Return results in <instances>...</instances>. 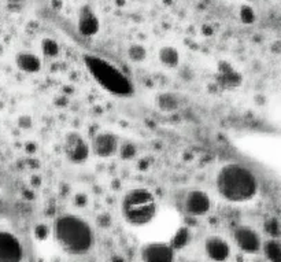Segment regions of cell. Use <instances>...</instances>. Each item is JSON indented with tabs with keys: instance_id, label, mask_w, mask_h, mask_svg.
I'll use <instances>...</instances> for the list:
<instances>
[{
	"instance_id": "cell-1",
	"label": "cell",
	"mask_w": 281,
	"mask_h": 262,
	"mask_svg": "<svg viewBox=\"0 0 281 262\" xmlns=\"http://www.w3.org/2000/svg\"><path fill=\"white\" fill-rule=\"evenodd\" d=\"M217 188L219 195L229 202H246L255 196L258 180L243 165L229 164L218 172Z\"/></svg>"
},
{
	"instance_id": "cell-2",
	"label": "cell",
	"mask_w": 281,
	"mask_h": 262,
	"mask_svg": "<svg viewBox=\"0 0 281 262\" xmlns=\"http://www.w3.org/2000/svg\"><path fill=\"white\" fill-rule=\"evenodd\" d=\"M58 243L70 254H85L94 244V232L90 224L78 216H59L54 225Z\"/></svg>"
},
{
	"instance_id": "cell-3",
	"label": "cell",
	"mask_w": 281,
	"mask_h": 262,
	"mask_svg": "<svg viewBox=\"0 0 281 262\" xmlns=\"http://www.w3.org/2000/svg\"><path fill=\"white\" fill-rule=\"evenodd\" d=\"M84 62L92 77L107 92L118 96H129L133 94V85L130 80L114 65L95 55H87L84 58Z\"/></svg>"
},
{
	"instance_id": "cell-4",
	"label": "cell",
	"mask_w": 281,
	"mask_h": 262,
	"mask_svg": "<svg viewBox=\"0 0 281 262\" xmlns=\"http://www.w3.org/2000/svg\"><path fill=\"white\" fill-rule=\"evenodd\" d=\"M156 199L146 188H133L122 199V214L126 223L132 225H146L156 214Z\"/></svg>"
},
{
	"instance_id": "cell-5",
	"label": "cell",
	"mask_w": 281,
	"mask_h": 262,
	"mask_svg": "<svg viewBox=\"0 0 281 262\" xmlns=\"http://www.w3.org/2000/svg\"><path fill=\"white\" fill-rule=\"evenodd\" d=\"M64 154L71 164H83L90 157V146L83 136L77 132H70L64 137Z\"/></svg>"
},
{
	"instance_id": "cell-6",
	"label": "cell",
	"mask_w": 281,
	"mask_h": 262,
	"mask_svg": "<svg viewBox=\"0 0 281 262\" xmlns=\"http://www.w3.org/2000/svg\"><path fill=\"white\" fill-rule=\"evenodd\" d=\"M233 239L239 246V249L247 253V254H254L258 253L261 249V237L256 233L255 230L250 227L242 225L237 227L233 232Z\"/></svg>"
},
{
	"instance_id": "cell-7",
	"label": "cell",
	"mask_w": 281,
	"mask_h": 262,
	"mask_svg": "<svg viewBox=\"0 0 281 262\" xmlns=\"http://www.w3.org/2000/svg\"><path fill=\"white\" fill-rule=\"evenodd\" d=\"M22 246L10 232H0V261L17 262L22 260Z\"/></svg>"
},
{
	"instance_id": "cell-8",
	"label": "cell",
	"mask_w": 281,
	"mask_h": 262,
	"mask_svg": "<svg viewBox=\"0 0 281 262\" xmlns=\"http://www.w3.org/2000/svg\"><path fill=\"white\" fill-rule=\"evenodd\" d=\"M184 207L188 214L200 217L209 213L211 207V200L205 191L200 190H192L187 194Z\"/></svg>"
},
{
	"instance_id": "cell-9",
	"label": "cell",
	"mask_w": 281,
	"mask_h": 262,
	"mask_svg": "<svg viewBox=\"0 0 281 262\" xmlns=\"http://www.w3.org/2000/svg\"><path fill=\"white\" fill-rule=\"evenodd\" d=\"M141 258L147 262H170L174 260V250L170 244L148 243L141 249Z\"/></svg>"
},
{
	"instance_id": "cell-10",
	"label": "cell",
	"mask_w": 281,
	"mask_h": 262,
	"mask_svg": "<svg viewBox=\"0 0 281 262\" xmlns=\"http://www.w3.org/2000/svg\"><path fill=\"white\" fill-rule=\"evenodd\" d=\"M99 29H100V22L92 7L88 4L81 7L78 13V32L85 37H92L99 32Z\"/></svg>"
},
{
	"instance_id": "cell-11",
	"label": "cell",
	"mask_w": 281,
	"mask_h": 262,
	"mask_svg": "<svg viewBox=\"0 0 281 262\" xmlns=\"http://www.w3.org/2000/svg\"><path fill=\"white\" fill-rule=\"evenodd\" d=\"M120 147L118 144V137L111 132H102L96 136L92 143L94 153L100 157V158H109L113 157L117 150Z\"/></svg>"
},
{
	"instance_id": "cell-12",
	"label": "cell",
	"mask_w": 281,
	"mask_h": 262,
	"mask_svg": "<svg viewBox=\"0 0 281 262\" xmlns=\"http://www.w3.org/2000/svg\"><path fill=\"white\" fill-rule=\"evenodd\" d=\"M206 253L213 261H225L230 254L229 244L222 237L210 236L206 239Z\"/></svg>"
},
{
	"instance_id": "cell-13",
	"label": "cell",
	"mask_w": 281,
	"mask_h": 262,
	"mask_svg": "<svg viewBox=\"0 0 281 262\" xmlns=\"http://www.w3.org/2000/svg\"><path fill=\"white\" fill-rule=\"evenodd\" d=\"M217 80L219 85L224 88H236L242 84V76L226 62L219 64Z\"/></svg>"
},
{
	"instance_id": "cell-14",
	"label": "cell",
	"mask_w": 281,
	"mask_h": 262,
	"mask_svg": "<svg viewBox=\"0 0 281 262\" xmlns=\"http://www.w3.org/2000/svg\"><path fill=\"white\" fill-rule=\"evenodd\" d=\"M15 64L19 70L25 73H37L41 69V61L32 52H19L15 58Z\"/></svg>"
},
{
	"instance_id": "cell-15",
	"label": "cell",
	"mask_w": 281,
	"mask_h": 262,
	"mask_svg": "<svg viewBox=\"0 0 281 262\" xmlns=\"http://www.w3.org/2000/svg\"><path fill=\"white\" fill-rule=\"evenodd\" d=\"M158 58H159L160 64L166 66L167 69H174L177 67L180 64V54L177 48H174L172 45H165L162 47L158 52Z\"/></svg>"
},
{
	"instance_id": "cell-16",
	"label": "cell",
	"mask_w": 281,
	"mask_h": 262,
	"mask_svg": "<svg viewBox=\"0 0 281 262\" xmlns=\"http://www.w3.org/2000/svg\"><path fill=\"white\" fill-rule=\"evenodd\" d=\"M263 253L269 261L281 262V244L279 242V237L270 239L263 244Z\"/></svg>"
},
{
	"instance_id": "cell-17",
	"label": "cell",
	"mask_w": 281,
	"mask_h": 262,
	"mask_svg": "<svg viewBox=\"0 0 281 262\" xmlns=\"http://www.w3.org/2000/svg\"><path fill=\"white\" fill-rule=\"evenodd\" d=\"M156 104L163 111H174V110L179 107V99L173 94L165 92V94H160L156 98Z\"/></svg>"
},
{
	"instance_id": "cell-18",
	"label": "cell",
	"mask_w": 281,
	"mask_h": 262,
	"mask_svg": "<svg viewBox=\"0 0 281 262\" xmlns=\"http://www.w3.org/2000/svg\"><path fill=\"white\" fill-rule=\"evenodd\" d=\"M189 240H191V232H189L188 228L183 227V228H180V229L176 232V235L173 236L170 246H172L173 250L176 251V250L184 249L187 244L189 243Z\"/></svg>"
},
{
	"instance_id": "cell-19",
	"label": "cell",
	"mask_w": 281,
	"mask_h": 262,
	"mask_svg": "<svg viewBox=\"0 0 281 262\" xmlns=\"http://www.w3.org/2000/svg\"><path fill=\"white\" fill-rule=\"evenodd\" d=\"M128 57L133 62H143L147 58V50L141 44H132L128 48Z\"/></svg>"
},
{
	"instance_id": "cell-20",
	"label": "cell",
	"mask_w": 281,
	"mask_h": 262,
	"mask_svg": "<svg viewBox=\"0 0 281 262\" xmlns=\"http://www.w3.org/2000/svg\"><path fill=\"white\" fill-rule=\"evenodd\" d=\"M41 50L45 57L48 58H55L59 54V44L54 38L47 37L41 41Z\"/></svg>"
},
{
	"instance_id": "cell-21",
	"label": "cell",
	"mask_w": 281,
	"mask_h": 262,
	"mask_svg": "<svg viewBox=\"0 0 281 262\" xmlns=\"http://www.w3.org/2000/svg\"><path fill=\"white\" fill-rule=\"evenodd\" d=\"M239 17H240V21L246 24V25H251L254 21H255V11L254 8L249 4H244V6L240 7V11H239Z\"/></svg>"
},
{
	"instance_id": "cell-22",
	"label": "cell",
	"mask_w": 281,
	"mask_h": 262,
	"mask_svg": "<svg viewBox=\"0 0 281 262\" xmlns=\"http://www.w3.org/2000/svg\"><path fill=\"white\" fill-rule=\"evenodd\" d=\"M265 230L268 232L270 236L279 237L280 236V221L275 217L266 220L265 221Z\"/></svg>"
},
{
	"instance_id": "cell-23",
	"label": "cell",
	"mask_w": 281,
	"mask_h": 262,
	"mask_svg": "<svg viewBox=\"0 0 281 262\" xmlns=\"http://www.w3.org/2000/svg\"><path fill=\"white\" fill-rule=\"evenodd\" d=\"M137 153V147L134 146L133 143H128L125 141L120 147V154H121L122 160H132L134 155Z\"/></svg>"
},
{
	"instance_id": "cell-24",
	"label": "cell",
	"mask_w": 281,
	"mask_h": 262,
	"mask_svg": "<svg viewBox=\"0 0 281 262\" xmlns=\"http://www.w3.org/2000/svg\"><path fill=\"white\" fill-rule=\"evenodd\" d=\"M48 235H50V229H48V227H47V225L40 224L36 227V236H37V239H40V240H44V239L48 237Z\"/></svg>"
},
{
	"instance_id": "cell-25",
	"label": "cell",
	"mask_w": 281,
	"mask_h": 262,
	"mask_svg": "<svg viewBox=\"0 0 281 262\" xmlns=\"http://www.w3.org/2000/svg\"><path fill=\"white\" fill-rule=\"evenodd\" d=\"M10 1H21V0H10Z\"/></svg>"
}]
</instances>
